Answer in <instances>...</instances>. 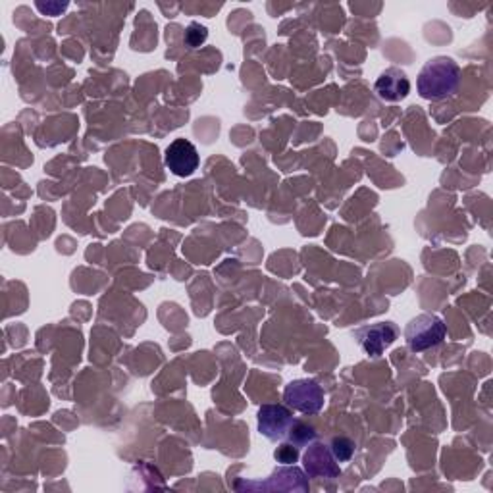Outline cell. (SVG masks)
I'll use <instances>...</instances> for the list:
<instances>
[{"mask_svg": "<svg viewBox=\"0 0 493 493\" xmlns=\"http://www.w3.org/2000/svg\"><path fill=\"white\" fill-rule=\"evenodd\" d=\"M305 469L312 478H337L341 474L332 449L324 444H312L307 449Z\"/></svg>", "mask_w": 493, "mask_h": 493, "instance_id": "obj_7", "label": "cell"}, {"mask_svg": "<svg viewBox=\"0 0 493 493\" xmlns=\"http://www.w3.org/2000/svg\"><path fill=\"white\" fill-rule=\"evenodd\" d=\"M330 449L334 457L337 459V462H347L354 455V444L349 440V437H344V435L334 437Z\"/></svg>", "mask_w": 493, "mask_h": 493, "instance_id": "obj_9", "label": "cell"}, {"mask_svg": "<svg viewBox=\"0 0 493 493\" xmlns=\"http://www.w3.org/2000/svg\"><path fill=\"white\" fill-rule=\"evenodd\" d=\"M207 37H209L207 27L201 25V23H191L187 27V31H185V43L191 49H197L204 43V40H207Z\"/></svg>", "mask_w": 493, "mask_h": 493, "instance_id": "obj_11", "label": "cell"}, {"mask_svg": "<svg viewBox=\"0 0 493 493\" xmlns=\"http://www.w3.org/2000/svg\"><path fill=\"white\" fill-rule=\"evenodd\" d=\"M359 345L370 357H381L383 351H386L393 341L399 337V327L393 322H378L372 326H364L354 334Z\"/></svg>", "mask_w": 493, "mask_h": 493, "instance_id": "obj_5", "label": "cell"}, {"mask_svg": "<svg viewBox=\"0 0 493 493\" xmlns=\"http://www.w3.org/2000/svg\"><path fill=\"white\" fill-rule=\"evenodd\" d=\"M287 437H291V442L295 445H305V444L312 442L314 437H317V432H314V428L309 426V424L295 420L291 430H290V435H287Z\"/></svg>", "mask_w": 493, "mask_h": 493, "instance_id": "obj_10", "label": "cell"}, {"mask_svg": "<svg viewBox=\"0 0 493 493\" xmlns=\"http://www.w3.org/2000/svg\"><path fill=\"white\" fill-rule=\"evenodd\" d=\"M461 70L453 58L435 57L424 64L418 76V93L422 99L440 101L453 94L459 85Z\"/></svg>", "mask_w": 493, "mask_h": 493, "instance_id": "obj_1", "label": "cell"}, {"mask_svg": "<svg viewBox=\"0 0 493 493\" xmlns=\"http://www.w3.org/2000/svg\"><path fill=\"white\" fill-rule=\"evenodd\" d=\"M164 162H166L168 170L174 175L187 177L199 168V153L197 147L187 139H175L168 145L166 153H164Z\"/></svg>", "mask_w": 493, "mask_h": 493, "instance_id": "obj_6", "label": "cell"}, {"mask_svg": "<svg viewBox=\"0 0 493 493\" xmlns=\"http://www.w3.org/2000/svg\"><path fill=\"white\" fill-rule=\"evenodd\" d=\"M285 405L303 415H317L324 407V391L314 380H293L283 391Z\"/></svg>", "mask_w": 493, "mask_h": 493, "instance_id": "obj_3", "label": "cell"}, {"mask_svg": "<svg viewBox=\"0 0 493 493\" xmlns=\"http://www.w3.org/2000/svg\"><path fill=\"white\" fill-rule=\"evenodd\" d=\"M374 89L380 99L397 103V101H403L410 93V81L407 74L399 70V67H388V70L381 72L380 77L376 79Z\"/></svg>", "mask_w": 493, "mask_h": 493, "instance_id": "obj_8", "label": "cell"}, {"mask_svg": "<svg viewBox=\"0 0 493 493\" xmlns=\"http://www.w3.org/2000/svg\"><path fill=\"white\" fill-rule=\"evenodd\" d=\"M273 457H276V461L282 462V464H295L297 459H299V451L291 444H283V445H280L276 449V453H273Z\"/></svg>", "mask_w": 493, "mask_h": 493, "instance_id": "obj_12", "label": "cell"}, {"mask_svg": "<svg viewBox=\"0 0 493 493\" xmlns=\"http://www.w3.org/2000/svg\"><path fill=\"white\" fill-rule=\"evenodd\" d=\"M445 336L447 327L444 320L435 317V314H420V317L410 320L405 327V341L408 349L415 353L437 347L444 344Z\"/></svg>", "mask_w": 493, "mask_h": 493, "instance_id": "obj_2", "label": "cell"}, {"mask_svg": "<svg viewBox=\"0 0 493 493\" xmlns=\"http://www.w3.org/2000/svg\"><path fill=\"white\" fill-rule=\"evenodd\" d=\"M293 422L291 410L283 405H264L258 410V432L270 442H280L290 435Z\"/></svg>", "mask_w": 493, "mask_h": 493, "instance_id": "obj_4", "label": "cell"}]
</instances>
